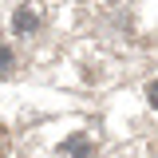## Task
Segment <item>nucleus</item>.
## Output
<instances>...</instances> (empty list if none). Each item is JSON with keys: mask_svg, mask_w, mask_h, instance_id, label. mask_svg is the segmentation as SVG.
Masks as SVG:
<instances>
[{"mask_svg": "<svg viewBox=\"0 0 158 158\" xmlns=\"http://www.w3.org/2000/svg\"><path fill=\"white\" fill-rule=\"evenodd\" d=\"M146 99H150V107H158V83H150V87H146Z\"/></svg>", "mask_w": 158, "mask_h": 158, "instance_id": "7ed1b4c3", "label": "nucleus"}, {"mask_svg": "<svg viewBox=\"0 0 158 158\" xmlns=\"http://www.w3.org/2000/svg\"><path fill=\"white\" fill-rule=\"evenodd\" d=\"M8 71H12V52L0 44V75H8Z\"/></svg>", "mask_w": 158, "mask_h": 158, "instance_id": "f03ea898", "label": "nucleus"}, {"mask_svg": "<svg viewBox=\"0 0 158 158\" xmlns=\"http://www.w3.org/2000/svg\"><path fill=\"white\" fill-rule=\"evenodd\" d=\"M4 150H8V138H4V127H0V158H4Z\"/></svg>", "mask_w": 158, "mask_h": 158, "instance_id": "20e7f679", "label": "nucleus"}, {"mask_svg": "<svg viewBox=\"0 0 158 158\" xmlns=\"http://www.w3.org/2000/svg\"><path fill=\"white\" fill-rule=\"evenodd\" d=\"M36 24H40V20H36L32 8H20V12H16V32H32Z\"/></svg>", "mask_w": 158, "mask_h": 158, "instance_id": "f257e3e1", "label": "nucleus"}]
</instances>
